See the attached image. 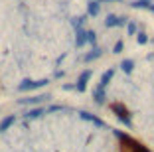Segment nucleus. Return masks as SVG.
<instances>
[{
    "label": "nucleus",
    "mask_w": 154,
    "mask_h": 152,
    "mask_svg": "<svg viewBox=\"0 0 154 152\" xmlns=\"http://www.w3.org/2000/svg\"><path fill=\"white\" fill-rule=\"evenodd\" d=\"M113 75H115V69H107V71L101 75V81H99V87H107L111 83V79H113Z\"/></svg>",
    "instance_id": "10"
},
{
    "label": "nucleus",
    "mask_w": 154,
    "mask_h": 152,
    "mask_svg": "<svg viewBox=\"0 0 154 152\" xmlns=\"http://www.w3.org/2000/svg\"><path fill=\"white\" fill-rule=\"evenodd\" d=\"M99 12H101V4L97 0H91L89 4H87V16H93V18H95Z\"/></svg>",
    "instance_id": "8"
},
{
    "label": "nucleus",
    "mask_w": 154,
    "mask_h": 152,
    "mask_svg": "<svg viewBox=\"0 0 154 152\" xmlns=\"http://www.w3.org/2000/svg\"><path fill=\"white\" fill-rule=\"evenodd\" d=\"M132 6L134 8H150L148 0H136V2H132Z\"/></svg>",
    "instance_id": "17"
},
{
    "label": "nucleus",
    "mask_w": 154,
    "mask_h": 152,
    "mask_svg": "<svg viewBox=\"0 0 154 152\" xmlns=\"http://www.w3.org/2000/svg\"><path fill=\"white\" fill-rule=\"evenodd\" d=\"M79 115H81V119H85V121H89V123H95L97 126H103V121H101V119H97L95 115H91V113H87V111H81Z\"/></svg>",
    "instance_id": "12"
},
{
    "label": "nucleus",
    "mask_w": 154,
    "mask_h": 152,
    "mask_svg": "<svg viewBox=\"0 0 154 152\" xmlns=\"http://www.w3.org/2000/svg\"><path fill=\"white\" fill-rule=\"evenodd\" d=\"M122 48H125V42H122V40H119L117 44H115V48H113V54H121V51H122Z\"/></svg>",
    "instance_id": "20"
},
{
    "label": "nucleus",
    "mask_w": 154,
    "mask_h": 152,
    "mask_svg": "<svg viewBox=\"0 0 154 152\" xmlns=\"http://www.w3.org/2000/svg\"><path fill=\"white\" fill-rule=\"evenodd\" d=\"M95 42H97V34H95V32H91V30H87V44L95 45Z\"/></svg>",
    "instance_id": "18"
},
{
    "label": "nucleus",
    "mask_w": 154,
    "mask_h": 152,
    "mask_svg": "<svg viewBox=\"0 0 154 152\" xmlns=\"http://www.w3.org/2000/svg\"><path fill=\"white\" fill-rule=\"evenodd\" d=\"M150 10H152V12H154V4H152V6H150Z\"/></svg>",
    "instance_id": "22"
},
{
    "label": "nucleus",
    "mask_w": 154,
    "mask_h": 152,
    "mask_svg": "<svg viewBox=\"0 0 154 152\" xmlns=\"http://www.w3.org/2000/svg\"><path fill=\"white\" fill-rule=\"evenodd\" d=\"M87 22V16H79V18H73L71 20V26L75 30H83V24Z\"/></svg>",
    "instance_id": "14"
},
{
    "label": "nucleus",
    "mask_w": 154,
    "mask_h": 152,
    "mask_svg": "<svg viewBox=\"0 0 154 152\" xmlns=\"http://www.w3.org/2000/svg\"><path fill=\"white\" fill-rule=\"evenodd\" d=\"M45 113V109H30V111H28V115H26V119H38V116H42Z\"/></svg>",
    "instance_id": "15"
},
{
    "label": "nucleus",
    "mask_w": 154,
    "mask_h": 152,
    "mask_svg": "<svg viewBox=\"0 0 154 152\" xmlns=\"http://www.w3.org/2000/svg\"><path fill=\"white\" fill-rule=\"evenodd\" d=\"M48 85V79H40V81H30V79H24L22 83L18 85V89L22 91V93H26V91H32V89H40V87Z\"/></svg>",
    "instance_id": "2"
},
{
    "label": "nucleus",
    "mask_w": 154,
    "mask_h": 152,
    "mask_svg": "<svg viewBox=\"0 0 154 152\" xmlns=\"http://www.w3.org/2000/svg\"><path fill=\"white\" fill-rule=\"evenodd\" d=\"M16 123V116L14 115H8V116H4L2 121H0V132H4V130H8L10 126Z\"/></svg>",
    "instance_id": "9"
},
{
    "label": "nucleus",
    "mask_w": 154,
    "mask_h": 152,
    "mask_svg": "<svg viewBox=\"0 0 154 152\" xmlns=\"http://www.w3.org/2000/svg\"><path fill=\"white\" fill-rule=\"evenodd\" d=\"M111 111H113V113H117V116H119V119H121V121L128 126V129L132 126L131 119H128V109L125 107L122 103H113V105H111Z\"/></svg>",
    "instance_id": "1"
},
{
    "label": "nucleus",
    "mask_w": 154,
    "mask_h": 152,
    "mask_svg": "<svg viewBox=\"0 0 154 152\" xmlns=\"http://www.w3.org/2000/svg\"><path fill=\"white\" fill-rule=\"evenodd\" d=\"M121 69L125 73H131L132 69H134V59H122L121 61Z\"/></svg>",
    "instance_id": "13"
},
{
    "label": "nucleus",
    "mask_w": 154,
    "mask_h": 152,
    "mask_svg": "<svg viewBox=\"0 0 154 152\" xmlns=\"http://www.w3.org/2000/svg\"><path fill=\"white\" fill-rule=\"evenodd\" d=\"M93 99H95L97 105H105V99H107V93H105V87H99L97 85L93 89Z\"/></svg>",
    "instance_id": "7"
},
{
    "label": "nucleus",
    "mask_w": 154,
    "mask_h": 152,
    "mask_svg": "<svg viewBox=\"0 0 154 152\" xmlns=\"http://www.w3.org/2000/svg\"><path fill=\"white\" fill-rule=\"evenodd\" d=\"M127 32H128V36H136V24L134 22H128L127 24Z\"/></svg>",
    "instance_id": "19"
},
{
    "label": "nucleus",
    "mask_w": 154,
    "mask_h": 152,
    "mask_svg": "<svg viewBox=\"0 0 154 152\" xmlns=\"http://www.w3.org/2000/svg\"><path fill=\"white\" fill-rule=\"evenodd\" d=\"M93 77V71L91 69H85V71L81 73V75L77 77V83H75V89L79 91V93H83V91L87 89V83H89V79Z\"/></svg>",
    "instance_id": "4"
},
{
    "label": "nucleus",
    "mask_w": 154,
    "mask_h": 152,
    "mask_svg": "<svg viewBox=\"0 0 154 152\" xmlns=\"http://www.w3.org/2000/svg\"><path fill=\"white\" fill-rule=\"evenodd\" d=\"M128 20L125 16H117V14H109L107 18H105V26L107 28H117V26H127Z\"/></svg>",
    "instance_id": "3"
},
{
    "label": "nucleus",
    "mask_w": 154,
    "mask_h": 152,
    "mask_svg": "<svg viewBox=\"0 0 154 152\" xmlns=\"http://www.w3.org/2000/svg\"><path fill=\"white\" fill-rule=\"evenodd\" d=\"M136 42H138L140 45H144L146 42H148V36H146L144 32H138V34H136Z\"/></svg>",
    "instance_id": "16"
},
{
    "label": "nucleus",
    "mask_w": 154,
    "mask_h": 152,
    "mask_svg": "<svg viewBox=\"0 0 154 152\" xmlns=\"http://www.w3.org/2000/svg\"><path fill=\"white\" fill-rule=\"evenodd\" d=\"M107 2H119V0H107Z\"/></svg>",
    "instance_id": "21"
},
{
    "label": "nucleus",
    "mask_w": 154,
    "mask_h": 152,
    "mask_svg": "<svg viewBox=\"0 0 154 152\" xmlns=\"http://www.w3.org/2000/svg\"><path fill=\"white\" fill-rule=\"evenodd\" d=\"M51 95H38V97H28V99H18V105H40L44 101H50Z\"/></svg>",
    "instance_id": "5"
},
{
    "label": "nucleus",
    "mask_w": 154,
    "mask_h": 152,
    "mask_svg": "<svg viewBox=\"0 0 154 152\" xmlns=\"http://www.w3.org/2000/svg\"><path fill=\"white\" fill-rule=\"evenodd\" d=\"M101 55H103V49L95 45V48L91 49L89 54H85V55H83V61H85V63H91V61H95V59H99Z\"/></svg>",
    "instance_id": "6"
},
{
    "label": "nucleus",
    "mask_w": 154,
    "mask_h": 152,
    "mask_svg": "<svg viewBox=\"0 0 154 152\" xmlns=\"http://www.w3.org/2000/svg\"><path fill=\"white\" fill-rule=\"evenodd\" d=\"M87 44V30H77V38H75V45L83 48Z\"/></svg>",
    "instance_id": "11"
},
{
    "label": "nucleus",
    "mask_w": 154,
    "mask_h": 152,
    "mask_svg": "<svg viewBox=\"0 0 154 152\" xmlns=\"http://www.w3.org/2000/svg\"><path fill=\"white\" fill-rule=\"evenodd\" d=\"M97 2H101V0H97Z\"/></svg>",
    "instance_id": "23"
}]
</instances>
